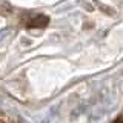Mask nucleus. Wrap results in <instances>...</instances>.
I'll use <instances>...</instances> for the list:
<instances>
[{
    "label": "nucleus",
    "instance_id": "20e7f679",
    "mask_svg": "<svg viewBox=\"0 0 123 123\" xmlns=\"http://www.w3.org/2000/svg\"><path fill=\"white\" fill-rule=\"evenodd\" d=\"M117 123H123V118H120V120H118V122H117Z\"/></svg>",
    "mask_w": 123,
    "mask_h": 123
},
{
    "label": "nucleus",
    "instance_id": "f03ea898",
    "mask_svg": "<svg viewBox=\"0 0 123 123\" xmlns=\"http://www.w3.org/2000/svg\"><path fill=\"white\" fill-rule=\"evenodd\" d=\"M9 34H11V29H0V42H3Z\"/></svg>",
    "mask_w": 123,
    "mask_h": 123
},
{
    "label": "nucleus",
    "instance_id": "f257e3e1",
    "mask_svg": "<svg viewBox=\"0 0 123 123\" xmlns=\"http://www.w3.org/2000/svg\"><path fill=\"white\" fill-rule=\"evenodd\" d=\"M46 23H48V18H46L45 15H37V17L31 22L29 26H45Z\"/></svg>",
    "mask_w": 123,
    "mask_h": 123
},
{
    "label": "nucleus",
    "instance_id": "7ed1b4c3",
    "mask_svg": "<svg viewBox=\"0 0 123 123\" xmlns=\"http://www.w3.org/2000/svg\"><path fill=\"white\" fill-rule=\"evenodd\" d=\"M0 123H14V122H11L8 117H5V115H0Z\"/></svg>",
    "mask_w": 123,
    "mask_h": 123
}]
</instances>
